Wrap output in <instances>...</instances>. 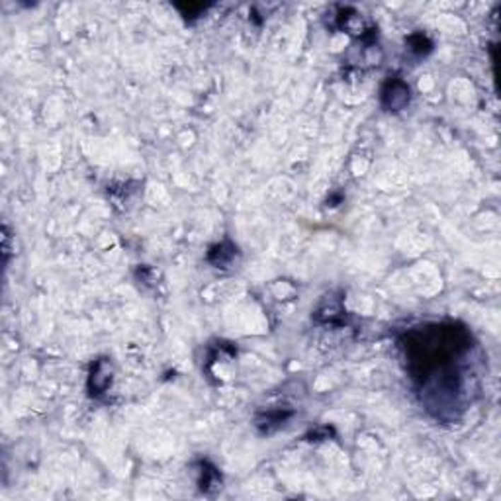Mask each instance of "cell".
Listing matches in <instances>:
<instances>
[{
    "mask_svg": "<svg viewBox=\"0 0 501 501\" xmlns=\"http://www.w3.org/2000/svg\"><path fill=\"white\" fill-rule=\"evenodd\" d=\"M403 349L427 410L441 419L464 410V392L472 386L464 367L474 349L472 335L456 326L421 327L408 335Z\"/></svg>",
    "mask_w": 501,
    "mask_h": 501,
    "instance_id": "cell-1",
    "label": "cell"
},
{
    "mask_svg": "<svg viewBox=\"0 0 501 501\" xmlns=\"http://www.w3.org/2000/svg\"><path fill=\"white\" fill-rule=\"evenodd\" d=\"M410 86H408V83H403L400 76H390L382 86L380 102H382V108L388 110V112H401L410 104Z\"/></svg>",
    "mask_w": 501,
    "mask_h": 501,
    "instance_id": "cell-2",
    "label": "cell"
},
{
    "mask_svg": "<svg viewBox=\"0 0 501 501\" xmlns=\"http://www.w3.org/2000/svg\"><path fill=\"white\" fill-rule=\"evenodd\" d=\"M114 368L108 359H98L94 362V367L88 376V392L98 398L104 392H108V388L112 386V378H114Z\"/></svg>",
    "mask_w": 501,
    "mask_h": 501,
    "instance_id": "cell-3",
    "label": "cell"
},
{
    "mask_svg": "<svg viewBox=\"0 0 501 501\" xmlns=\"http://www.w3.org/2000/svg\"><path fill=\"white\" fill-rule=\"evenodd\" d=\"M235 255H237V247H234L231 243H221V245H216L214 249L209 250L208 260L214 267L224 268L234 263Z\"/></svg>",
    "mask_w": 501,
    "mask_h": 501,
    "instance_id": "cell-4",
    "label": "cell"
},
{
    "mask_svg": "<svg viewBox=\"0 0 501 501\" xmlns=\"http://www.w3.org/2000/svg\"><path fill=\"white\" fill-rule=\"evenodd\" d=\"M408 50L415 53L418 57H425L427 53H431L433 50V43L425 34H413L408 38Z\"/></svg>",
    "mask_w": 501,
    "mask_h": 501,
    "instance_id": "cell-5",
    "label": "cell"
},
{
    "mask_svg": "<svg viewBox=\"0 0 501 501\" xmlns=\"http://www.w3.org/2000/svg\"><path fill=\"white\" fill-rule=\"evenodd\" d=\"M202 480H200V488L204 492H209V488H217L221 484V476L217 474V470L214 466H209L206 462H202Z\"/></svg>",
    "mask_w": 501,
    "mask_h": 501,
    "instance_id": "cell-6",
    "label": "cell"
}]
</instances>
